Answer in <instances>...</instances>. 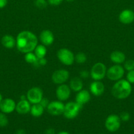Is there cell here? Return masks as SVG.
<instances>
[{
  "label": "cell",
  "instance_id": "8992f818",
  "mask_svg": "<svg viewBox=\"0 0 134 134\" xmlns=\"http://www.w3.org/2000/svg\"><path fill=\"white\" fill-rule=\"evenodd\" d=\"M124 73L123 67L120 64H115L107 69L106 76L110 81H117L122 79Z\"/></svg>",
  "mask_w": 134,
  "mask_h": 134
},
{
  "label": "cell",
  "instance_id": "836d02e7",
  "mask_svg": "<svg viewBox=\"0 0 134 134\" xmlns=\"http://www.w3.org/2000/svg\"><path fill=\"white\" fill-rule=\"evenodd\" d=\"M7 4V0H0V9L5 7Z\"/></svg>",
  "mask_w": 134,
  "mask_h": 134
},
{
  "label": "cell",
  "instance_id": "4316f807",
  "mask_svg": "<svg viewBox=\"0 0 134 134\" xmlns=\"http://www.w3.org/2000/svg\"><path fill=\"white\" fill-rule=\"evenodd\" d=\"M47 3L48 2L46 0H35L34 1L35 6L41 9L45 8L47 5Z\"/></svg>",
  "mask_w": 134,
  "mask_h": 134
},
{
  "label": "cell",
  "instance_id": "4dcf8cb0",
  "mask_svg": "<svg viewBox=\"0 0 134 134\" xmlns=\"http://www.w3.org/2000/svg\"><path fill=\"white\" fill-rule=\"evenodd\" d=\"M63 1V0H47L48 3L51 5H53V6L59 5Z\"/></svg>",
  "mask_w": 134,
  "mask_h": 134
},
{
  "label": "cell",
  "instance_id": "9c48e42d",
  "mask_svg": "<svg viewBox=\"0 0 134 134\" xmlns=\"http://www.w3.org/2000/svg\"><path fill=\"white\" fill-rule=\"evenodd\" d=\"M70 77V73L66 69H61L55 71L51 76L52 81L56 85L64 84L68 80Z\"/></svg>",
  "mask_w": 134,
  "mask_h": 134
},
{
  "label": "cell",
  "instance_id": "3957f363",
  "mask_svg": "<svg viewBox=\"0 0 134 134\" xmlns=\"http://www.w3.org/2000/svg\"><path fill=\"white\" fill-rule=\"evenodd\" d=\"M83 106L76 102H68L64 105L63 115L67 119H74L77 117Z\"/></svg>",
  "mask_w": 134,
  "mask_h": 134
},
{
  "label": "cell",
  "instance_id": "7a4b0ae2",
  "mask_svg": "<svg viewBox=\"0 0 134 134\" xmlns=\"http://www.w3.org/2000/svg\"><path fill=\"white\" fill-rule=\"evenodd\" d=\"M131 85L127 80L120 79L114 83L111 89L113 96L118 99H123L129 97L131 94Z\"/></svg>",
  "mask_w": 134,
  "mask_h": 134
},
{
  "label": "cell",
  "instance_id": "44dd1931",
  "mask_svg": "<svg viewBox=\"0 0 134 134\" xmlns=\"http://www.w3.org/2000/svg\"><path fill=\"white\" fill-rule=\"evenodd\" d=\"M44 109L45 108L40 103H35L31 106L30 113L34 117H39L43 114Z\"/></svg>",
  "mask_w": 134,
  "mask_h": 134
},
{
  "label": "cell",
  "instance_id": "52a82bcc",
  "mask_svg": "<svg viewBox=\"0 0 134 134\" xmlns=\"http://www.w3.org/2000/svg\"><path fill=\"white\" fill-rule=\"evenodd\" d=\"M43 98V90L38 86H34L28 90L26 93V99L31 104L39 103Z\"/></svg>",
  "mask_w": 134,
  "mask_h": 134
},
{
  "label": "cell",
  "instance_id": "7c38bea8",
  "mask_svg": "<svg viewBox=\"0 0 134 134\" xmlns=\"http://www.w3.org/2000/svg\"><path fill=\"white\" fill-rule=\"evenodd\" d=\"M16 105L14 100L11 98L3 99L0 103V111L5 114H10L15 110Z\"/></svg>",
  "mask_w": 134,
  "mask_h": 134
},
{
  "label": "cell",
  "instance_id": "ab89813d",
  "mask_svg": "<svg viewBox=\"0 0 134 134\" xmlns=\"http://www.w3.org/2000/svg\"><path fill=\"white\" fill-rule=\"evenodd\" d=\"M79 134H82V133H79Z\"/></svg>",
  "mask_w": 134,
  "mask_h": 134
},
{
  "label": "cell",
  "instance_id": "4fadbf2b",
  "mask_svg": "<svg viewBox=\"0 0 134 134\" xmlns=\"http://www.w3.org/2000/svg\"><path fill=\"white\" fill-rule=\"evenodd\" d=\"M39 41L45 47L51 45L55 40L53 34L49 30H44L39 34Z\"/></svg>",
  "mask_w": 134,
  "mask_h": 134
},
{
  "label": "cell",
  "instance_id": "30bf717a",
  "mask_svg": "<svg viewBox=\"0 0 134 134\" xmlns=\"http://www.w3.org/2000/svg\"><path fill=\"white\" fill-rule=\"evenodd\" d=\"M64 105L61 101H53L49 102L47 107V112L53 116H59L63 114Z\"/></svg>",
  "mask_w": 134,
  "mask_h": 134
},
{
  "label": "cell",
  "instance_id": "603a6c76",
  "mask_svg": "<svg viewBox=\"0 0 134 134\" xmlns=\"http://www.w3.org/2000/svg\"><path fill=\"white\" fill-rule=\"evenodd\" d=\"M38 58L35 56V54H34V52H28V53L25 54L24 56V60L28 64H32V65H34L35 63L38 61Z\"/></svg>",
  "mask_w": 134,
  "mask_h": 134
},
{
  "label": "cell",
  "instance_id": "e0dca14e",
  "mask_svg": "<svg viewBox=\"0 0 134 134\" xmlns=\"http://www.w3.org/2000/svg\"><path fill=\"white\" fill-rule=\"evenodd\" d=\"M91 95L89 91L86 90H81L78 92L76 96V102L81 105L86 104L90 101Z\"/></svg>",
  "mask_w": 134,
  "mask_h": 134
},
{
  "label": "cell",
  "instance_id": "8fae6325",
  "mask_svg": "<svg viewBox=\"0 0 134 134\" xmlns=\"http://www.w3.org/2000/svg\"><path fill=\"white\" fill-rule=\"evenodd\" d=\"M71 94V89L68 85L62 84L59 85L56 90V96L58 100L64 102L70 98Z\"/></svg>",
  "mask_w": 134,
  "mask_h": 134
},
{
  "label": "cell",
  "instance_id": "f35d334b",
  "mask_svg": "<svg viewBox=\"0 0 134 134\" xmlns=\"http://www.w3.org/2000/svg\"><path fill=\"white\" fill-rule=\"evenodd\" d=\"M66 1H69V2H70V1H74V0H66Z\"/></svg>",
  "mask_w": 134,
  "mask_h": 134
},
{
  "label": "cell",
  "instance_id": "d590c367",
  "mask_svg": "<svg viewBox=\"0 0 134 134\" xmlns=\"http://www.w3.org/2000/svg\"><path fill=\"white\" fill-rule=\"evenodd\" d=\"M15 134H26V131L24 130L23 129H20L16 132Z\"/></svg>",
  "mask_w": 134,
  "mask_h": 134
},
{
  "label": "cell",
  "instance_id": "ba28073f",
  "mask_svg": "<svg viewBox=\"0 0 134 134\" xmlns=\"http://www.w3.org/2000/svg\"><path fill=\"white\" fill-rule=\"evenodd\" d=\"M105 126L109 132H115L118 131L121 126V120L120 116L114 114L110 115L106 119Z\"/></svg>",
  "mask_w": 134,
  "mask_h": 134
},
{
  "label": "cell",
  "instance_id": "f546056e",
  "mask_svg": "<svg viewBox=\"0 0 134 134\" xmlns=\"http://www.w3.org/2000/svg\"><path fill=\"white\" fill-rule=\"evenodd\" d=\"M47 60L45 59V58H39L38 59V61L35 63L34 65H41V66H44L47 64Z\"/></svg>",
  "mask_w": 134,
  "mask_h": 134
},
{
  "label": "cell",
  "instance_id": "f1b7e54d",
  "mask_svg": "<svg viewBox=\"0 0 134 134\" xmlns=\"http://www.w3.org/2000/svg\"><path fill=\"white\" fill-rule=\"evenodd\" d=\"M126 78H127V81L130 84H134V70L128 71Z\"/></svg>",
  "mask_w": 134,
  "mask_h": 134
},
{
  "label": "cell",
  "instance_id": "6da1fadb",
  "mask_svg": "<svg viewBox=\"0 0 134 134\" xmlns=\"http://www.w3.org/2000/svg\"><path fill=\"white\" fill-rule=\"evenodd\" d=\"M38 39L34 33L28 30L20 31L16 38V47L24 54L33 52L37 47Z\"/></svg>",
  "mask_w": 134,
  "mask_h": 134
},
{
  "label": "cell",
  "instance_id": "484cf974",
  "mask_svg": "<svg viewBox=\"0 0 134 134\" xmlns=\"http://www.w3.org/2000/svg\"><path fill=\"white\" fill-rule=\"evenodd\" d=\"M123 68L126 70L130 71L134 70V60H128L125 62Z\"/></svg>",
  "mask_w": 134,
  "mask_h": 134
},
{
  "label": "cell",
  "instance_id": "9a60e30c",
  "mask_svg": "<svg viewBox=\"0 0 134 134\" xmlns=\"http://www.w3.org/2000/svg\"><path fill=\"white\" fill-rule=\"evenodd\" d=\"M90 92L95 96H100L105 92V85L101 81H95L89 86Z\"/></svg>",
  "mask_w": 134,
  "mask_h": 134
},
{
  "label": "cell",
  "instance_id": "e575fe53",
  "mask_svg": "<svg viewBox=\"0 0 134 134\" xmlns=\"http://www.w3.org/2000/svg\"><path fill=\"white\" fill-rule=\"evenodd\" d=\"M45 134H55V131L53 128H48L45 132Z\"/></svg>",
  "mask_w": 134,
  "mask_h": 134
},
{
  "label": "cell",
  "instance_id": "83f0119b",
  "mask_svg": "<svg viewBox=\"0 0 134 134\" xmlns=\"http://www.w3.org/2000/svg\"><path fill=\"white\" fill-rule=\"evenodd\" d=\"M120 119L123 122H127L130 120V114L127 112H126V111H123V112H122L120 115Z\"/></svg>",
  "mask_w": 134,
  "mask_h": 134
},
{
  "label": "cell",
  "instance_id": "1f68e13d",
  "mask_svg": "<svg viewBox=\"0 0 134 134\" xmlns=\"http://www.w3.org/2000/svg\"><path fill=\"white\" fill-rule=\"evenodd\" d=\"M89 75H90V72L87 71V70H82L80 73V77H81L83 79L87 78L89 77Z\"/></svg>",
  "mask_w": 134,
  "mask_h": 134
},
{
  "label": "cell",
  "instance_id": "2e32d148",
  "mask_svg": "<svg viewBox=\"0 0 134 134\" xmlns=\"http://www.w3.org/2000/svg\"><path fill=\"white\" fill-rule=\"evenodd\" d=\"M31 103L27 99H20L16 105V111L20 115H26L30 113Z\"/></svg>",
  "mask_w": 134,
  "mask_h": 134
},
{
  "label": "cell",
  "instance_id": "5b68a950",
  "mask_svg": "<svg viewBox=\"0 0 134 134\" xmlns=\"http://www.w3.org/2000/svg\"><path fill=\"white\" fill-rule=\"evenodd\" d=\"M59 61L65 65H71L75 62V56L70 50L66 48H60L57 52Z\"/></svg>",
  "mask_w": 134,
  "mask_h": 134
},
{
  "label": "cell",
  "instance_id": "d4e9b609",
  "mask_svg": "<svg viewBox=\"0 0 134 134\" xmlns=\"http://www.w3.org/2000/svg\"><path fill=\"white\" fill-rule=\"evenodd\" d=\"M9 124V119L7 116L6 114L3 113H0V127L1 128H4L7 126Z\"/></svg>",
  "mask_w": 134,
  "mask_h": 134
},
{
  "label": "cell",
  "instance_id": "7402d4cb",
  "mask_svg": "<svg viewBox=\"0 0 134 134\" xmlns=\"http://www.w3.org/2000/svg\"><path fill=\"white\" fill-rule=\"evenodd\" d=\"M34 52L38 59L42 58H45V55L47 54V48L43 44H38L34 49Z\"/></svg>",
  "mask_w": 134,
  "mask_h": 134
},
{
  "label": "cell",
  "instance_id": "8d00e7d4",
  "mask_svg": "<svg viewBox=\"0 0 134 134\" xmlns=\"http://www.w3.org/2000/svg\"><path fill=\"white\" fill-rule=\"evenodd\" d=\"M56 134H70V133H68V132H65V131H62V132H59V133H57Z\"/></svg>",
  "mask_w": 134,
  "mask_h": 134
},
{
  "label": "cell",
  "instance_id": "ffe728a7",
  "mask_svg": "<svg viewBox=\"0 0 134 134\" xmlns=\"http://www.w3.org/2000/svg\"><path fill=\"white\" fill-rule=\"evenodd\" d=\"M69 86L71 90L75 92H78L79 91L82 90L84 84H83L81 79L78 78V77H74L70 81Z\"/></svg>",
  "mask_w": 134,
  "mask_h": 134
},
{
  "label": "cell",
  "instance_id": "277c9868",
  "mask_svg": "<svg viewBox=\"0 0 134 134\" xmlns=\"http://www.w3.org/2000/svg\"><path fill=\"white\" fill-rule=\"evenodd\" d=\"M106 67L103 63H96L91 69L90 76L94 81H101L106 76Z\"/></svg>",
  "mask_w": 134,
  "mask_h": 134
},
{
  "label": "cell",
  "instance_id": "d6a6232c",
  "mask_svg": "<svg viewBox=\"0 0 134 134\" xmlns=\"http://www.w3.org/2000/svg\"><path fill=\"white\" fill-rule=\"evenodd\" d=\"M39 103H40V104L42 105L43 106L45 109V108H47V107L48 106L49 103V101L47 98H42V100H41V102H39Z\"/></svg>",
  "mask_w": 134,
  "mask_h": 134
},
{
  "label": "cell",
  "instance_id": "d6986e66",
  "mask_svg": "<svg viewBox=\"0 0 134 134\" xmlns=\"http://www.w3.org/2000/svg\"><path fill=\"white\" fill-rule=\"evenodd\" d=\"M110 59L115 64H121L126 60V56L124 54L120 51H113L110 55Z\"/></svg>",
  "mask_w": 134,
  "mask_h": 134
},
{
  "label": "cell",
  "instance_id": "ac0fdd59",
  "mask_svg": "<svg viewBox=\"0 0 134 134\" xmlns=\"http://www.w3.org/2000/svg\"><path fill=\"white\" fill-rule=\"evenodd\" d=\"M1 42L2 45L8 49L14 48L16 46V39H14L13 35L9 34L3 35L1 38Z\"/></svg>",
  "mask_w": 134,
  "mask_h": 134
},
{
  "label": "cell",
  "instance_id": "5bb4252c",
  "mask_svg": "<svg viewBox=\"0 0 134 134\" xmlns=\"http://www.w3.org/2000/svg\"><path fill=\"white\" fill-rule=\"evenodd\" d=\"M119 20L124 24H129L134 21V12L130 9H125L119 14Z\"/></svg>",
  "mask_w": 134,
  "mask_h": 134
},
{
  "label": "cell",
  "instance_id": "cb8c5ba5",
  "mask_svg": "<svg viewBox=\"0 0 134 134\" xmlns=\"http://www.w3.org/2000/svg\"><path fill=\"white\" fill-rule=\"evenodd\" d=\"M87 59V58L86 54L84 52H79L77 54L75 55V62H76L78 64H84L86 62Z\"/></svg>",
  "mask_w": 134,
  "mask_h": 134
},
{
  "label": "cell",
  "instance_id": "74e56055",
  "mask_svg": "<svg viewBox=\"0 0 134 134\" xmlns=\"http://www.w3.org/2000/svg\"><path fill=\"white\" fill-rule=\"evenodd\" d=\"M3 100V97H2V95H1V94L0 93V103H1V101Z\"/></svg>",
  "mask_w": 134,
  "mask_h": 134
}]
</instances>
